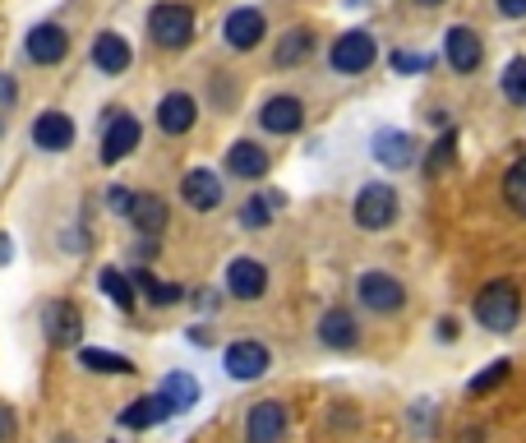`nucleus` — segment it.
Instances as JSON below:
<instances>
[{"label":"nucleus","instance_id":"obj_1","mask_svg":"<svg viewBox=\"0 0 526 443\" xmlns=\"http://www.w3.org/2000/svg\"><path fill=\"white\" fill-rule=\"evenodd\" d=\"M471 314H476V324L485 333H513L522 324V291H517V282H508V277L485 282L476 291V300H471Z\"/></svg>","mask_w":526,"mask_h":443},{"label":"nucleus","instance_id":"obj_2","mask_svg":"<svg viewBox=\"0 0 526 443\" xmlns=\"http://www.w3.org/2000/svg\"><path fill=\"white\" fill-rule=\"evenodd\" d=\"M402 217V199H397L393 185H383V180H370V185H360L356 204H351V222L360 231H388Z\"/></svg>","mask_w":526,"mask_h":443},{"label":"nucleus","instance_id":"obj_3","mask_svg":"<svg viewBox=\"0 0 526 443\" xmlns=\"http://www.w3.org/2000/svg\"><path fill=\"white\" fill-rule=\"evenodd\" d=\"M148 37L162 51H185L194 42V10L180 0H162L148 10Z\"/></svg>","mask_w":526,"mask_h":443},{"label":"nucleus","instance_id":"obj_4","mask_svg":"<svg viewBox=\"0 0 526 443\" xmlns=\"http://www.w3.org/2000/svg\"><path fill=\"white\" fill-rule=\"evenodd\" d=\"M356 300L370 314H402L407 310V287H402V277L370 268V273L356 277Z\"/></svg>","mask_w":526,"mask_h":443},{"label":"nucleus","instance_id":"obj_5","mask_svg":"<svg viewBox=\"0 0 526 443\" xmlns=\"http://www.w3.org/2000/svg\"><path fill=\"white\" fill-rule=\"evenodd\" d=\"M374 60H379V42H374L370 28H347V33L333 42V51H328L333 74H365Z\"/></svg>","mask_w":526,"mask_h":443},{"label":"nucleus","instance_id":"obj_6","mask_svg":"<svg viewBox=\"0 0 526 443\" xmlns=\"http://www.w3.org/2000/svg\"><path fill=\"white\" fill-rule=\"evenodd\" d=\"M139 139H144V125H139L130 111L111 107V116L102 120V162H107V167L125 162V157L139 148Z\"/></svg>","mask_w":526,"mask_h":443},{"label":"nucleus","instance_id":"obj_7","mask_svg":"<svg viewBox=\"0 0 526 443\" xmlns=\"http://www.w3.org/2000/svg\"><path fill=\"white\" fill-rule=\"evenodd\" d=\"M287 407L277 402V397H263V402H254L250 416H245V443H282L287 439Z\"/></svg>","mask_w":526,"mask_h":443},{"label":"nucleus","instance_id":"obj_8","mask_svg":"<svg viewBox=\"0 0 526 443\" xmlns=\"http://www.w3.org/2000/svg\"><path fill=\"white\" fill-rule=\"evenodd\" d=\"M222 365H227V374L236 379V384H254V379H263V374H268L273 356H268V347H263V342H254V337H240V342H231V347H227Z\"/></svg>","mask_w":526,"mask_h":443},{"label":"nucleus","instance_id":"obj_9","mask_svg":"<svg viewBox=\"0 0 526 443\" xmlns=\"http://www.w3.org/2000/svg\"><path fill=\"white\" fill-rule=\"evenodd\" d=\"M443 60H448L457 74H476L480 60H485V42H480L476 28H467V24L448 28V33H443Z\"/></svg>","mask_w":526,"mask_h":443},{"label":"nucleus","instance_id":"obj_10","mask_svg":"<svg viewBox=\"0 0 526 443\" xmlns=\"http://www.w3.org/2000/svg\"><path fill=\"white\" fill-rule=\"evenodd\" d=\"M222 37H227L231 51H254L263 37H268V19H263V10H254V5H240V10L227 14Z\"/></svg>","mask_w":526,"mask_h":443},{"label":"nucleus","instance_id":"obj_11","mask_svg":"<svg viewBox=\"0 0 526 443\" xmlns=\"http://www.w3.org/2000/svg\"><path fill=\"white\" fill-rule=\"evenodd\" d=\"M259 125L268 134H277V139H287V134H296L300 125H305V102L291 97V93L268 97V102L259 107Z\"/></svg>","mask_w":526,"mask_h":443},{"label":"nucleus","instance_id":"obj_12","mask_svg":"<svg viewBox=\"0 0 526 443\" xmlns=\"http://www.w3.org/2000/svg\"><path fill=\"white\" fill-rule=\"evenodd\" d=\"M319 342L328 351H356L360 347V324L347 305H333V310L319 314Z\"/></svg>","mask_w":526,"mask_h":443},{"label":"nucleus","instance_id":"obj_13","mask_svg":"<svg viewBox=\"0 0 526 443\" xmlns=\"http://www.w3.org/2000/svg\"><path fill=\"white\" fill-rule=\"evenodd\" d=\"M65 51H70V33H65L60 24H37V28H28L24 56L33 60V65H60V60H65Z\"/></svg>","mask_w":526,"mask_h":443},{"label":"nucleus","instance_id":"obj_14","mask_svg":"<svg viewBox=\"0 0 526 443\" xmlns=\"http://www.w3.org/2000/svg\"><path fill=\"white\" fill-rule=\"evenodd\" d=\"M227 291L236 300H263V291H268V268H263L259 259H250V254H236L227 264Z\"/></svg>","mask_w":526,"mask_h":443},{"label":"nucleus","instance_id":"obj_15","mask_svg":"<svg viewBox=\"0 0 526 443\" xmlns=\"http://www.w3.org/2000/svg\"><path fill=\"white\" fill-rule=\"evenodd\" d=\"M180 199L194 208V213H213L217 204H222V180H217V171L208 167H194L180 176Z\"/></svg>","mask_w":526,"mask_h":443},{"label":"nucleus","instance_id":"obj_16","mask_svg":"<svg viewBox=\"0 0 526 443\" xmlns=\"http://www.w3.org/2000/svg\"><path fill=\"white\" fill-rule=\"evenodd\" d=\"M194 120H199V102H194L190 93H167L162 102H157V130L171 134V139L190 134Z\"/></svg>","mask_w":526,"mask_h":443},{"label":"nucleus","instance_id":"obj_17","mask_svg":"<svg viewBox=\"0 0 526 443\" xmlns=\"http://www.w3.org/2000/svg\"><path fill=\"white\" fill-rule=\"evenodd\" d=\"M374 162L379 167H388V171H407L411 162H416V139L411 134H402V130H379L374 134Z\"/></svg>","mask_w":526,"mask_h":443},{"label":"nucleus","instance_id":"obj_18","mask_svg":"<svg viewBox=\"0 0 526 443\" xmlns=\"http://www.w3.org/2000/svg\"><path fill=\"white\" fill-rule=\"evenodd\" d=\"M268 167H273V157H268V148L254 144V139H236V144L227 148V171L236 180H263Z\"/></svg>","mask_w":526,"mask_h":443},{"label":"nucleus","instance_id":"obj_19","mask_svg":"<svg viewBox=\"0 0 526 443\" xmlns=\"http://www.w3.org/2000/svg\"><path fill=\"white\" fill-rule=\"evenodd\" d=\"M33 144L42 148V153H65V148L74 144V120L65 116V111H42V116L33 120Z\"/></svg>","mask_w":526,"mask_h":443},{"label":"nucleus","instance_id":"obj_20","mask_svg":"<svg viewBox=\"0 0 526 443\" xmlns=\"http://www.w3.org/2000/svg\"><path fill=\"white\" fill-rule=\"evenodd\" d=\"M79 333H84V319H79V310H74L70 300H56V305H47V337H51V347H74V342H79Z\"/></svg>","mask_w":526,"mask_h":443},{"label":"nucleus","instance_id":"obj_21","mask_svg":"<svg viewBox=\"0 0 526 443\" xmlns=\"http://www.w3.org/2000/svg\"><path fill=\"white\" fill-rule=\"evenodd\" d=\"M310 56H314V33L310 28H287V33L277 37V47H273L277 70H296V65H305Z\"/></svg>","mask_w":526,"mask_h":443},{"label":"nucleus","instance_id":"obj_22","mask_svg":"<svg viewBox=\"0 0 526 443\" xmlns=\"http://www.w3.org/2000/svg\"><path fill=\"white\" fill-rule=\"evenodd\" d=\"M167 416H176V411L167 407V397L148 393V397H139V402H130V407L120 411V425H125V430H153V425H162Z\"/></svg>","mask_w":526,"mask_h":443},{"label":"nucleus","instance_id":"obj_23","mask_svg":"<svg viewBox=\"0 0 526 443\" xmlns=\"http://www.w3.org/2000/svg\"><path fill=\"white\" fill-rule=\"evenodd\" d=\"M130 60H134V51H130V42L120 33H97V42H93V65L102 74H125L130 70Z\"/></svg>","mask_w":526,"mask_h":443},{"label":"nucleus","instance_id":"obj_24","mask_svg":"<svg viewBox=\"0 0 526 443\" xmlns=\"http://www.w3.org/2000/svg\"><path fill=\"white\" fill-rule=\"evenodd\" d=\"M130 222L144 231V236H162V231H167V199H162V194H134Z\"/></svg>","mask_w":526,"mask_h":443},{"label":"nucleus","instance_id":"obj_25","mask_svg":"<svg viewBox=\"0 0 526 443\" xmlns=\"http://www.w3.org/2000/svg\"><path fill=\"white\" fill-rule=\"evenodd\" d=\"M157 393L167 397L171 411H190L194 402H199V379H194V374H185V370H171L167 379H162V388H157Z\"/></svg>","mask_w":526,"mask_h":443},{"label":"nucleus","instance_id":"obj_26","mask_svg":"<svg viewBox=\"0 0 526 443\" xmlns=\"http://www.w3.org/2000/svg\"><path fill=\"white\" fill-rule=\"evenodd\" d=\"M79 365L93 374H134V360L120 356V351H102V347H84L79 351Z\"/></svg>","mask_w":526,"mask_h":443},{"label":"nucleus","instance_id":"obj_27","mask_svg":"<svg viewBox=\"0 0 526 443\" xmlns=\"http://www.w3.org/2000/svg\"><path fill=\"white\" fill-rule=\"evenodd\" d=\"M130 282H134V291H144V296L153 300V305H162V310H167V305H180V300H185V291H180L176 282H157V277L148 273V268H139V273H134Z\"/></svg>","mask_w":526,"mask_h":443},{"label":"nucleus","instance_id":"obj_28","mask_svg":"<svg viewBox=\"0 0 526 443\" xmlns=\"http://www.w3.org/2000/svg\"><path fill=\"white\" fill-rule=\"evenodd\" d=\"M503 204H508L526 222V153L517 157L508 171H503Z\"/></svg>","mask_w":526,"mask_h":443},{"label":"nucleus","instance_id":"obj_29","mask_svg":"<svg viewBox=\"0 0 526 443\" xmlns=\"http://www.w3.org/2000/svg\"><path fill=\"white\" fill-rule=\"evenodd\" d=\"M457 157V130H443L439 139H434V148L425 153V162H420V171L425 176H443V167Z\"/></svg>","mask_w":526,"mask_h":443},{"label":"nucleus","instance_id":"obj_30","mask_svg":"<svg viewBox=\"0 0 526 443\" xmlns=\"http://www.w3.org/2000/svg\"><path fill=\"white\" fill-rule=\"evenodd\" d=\"M97 282H102V291L111 296V305H116V310H134V282L125 273H116V268H102V277H97Z\"/></svg>","mask_w":526,"mask_h":443},{"label":"nucleus","instance_id":"obj_31","mask_svg":"<svg viewBox=\"0 0 526 443\" xmlns=\"http://www.w3.org/2000/svg\"><path fill=\"white\" fill-rule=\"evenodd\" d=\"M503 97L508 102H517V107H526V56H513L508 60V70H503Z\"/></svg>","mask_w":526,"mask_h":443},{"label":"nucleus","instance_id":"obj_32","mask_svg":"<svg viewBox=\"0 0 526 443\" xmlns=\"http://www.w3.org/2000/svg\"><path fill=\"white\" fill-rule=\"evenodd\" d=\"M273 204H277V199H268V194L245 199V204H240V227H250V231L268 227V222H273Z\"/></svg>","mask_w":526,"mask_h":443},{"label":"nucleus","instance_id":"obj_33","mask_svg":"<svg viewBox=\"0 0 526 443\" xmlns=\"http://www.w3.org/2000/svg\"><path fill=\"white\" fill-rule=\"evenodd\" d=\"M508 370H513V360H494V365H485V374H476L471 379V393H490V388H499L503 379H508Z\"/></svg>","mask_w":526,"mask_h":443},{"label":"nucleus","instance_id":"obj_34","mask_svg":"<svg viewBox=\"0 0 526 443\" xmlns=\"http://www.w3.org/2000/svg\"><path fill=\"white\" fill-rule=\"evenodd\" d=\"M430 65V56H416V51H393V70L397 74H420Z\"/></svg>","mask_w":526,"mask_h":443},{"label":"nucleus","instance_id":"obj_35","mask_svg":"<svg viewBox=\"0 0 526 443\" xmlns=\"http://www.w3.org/2000/svg\"><path fill=\"white\" fill-rule=\"evenodd\" d=\"M107 208H111V213H120V217H130L134 194H130V190H120V185H116V190H107Z\"/></svg>","mask_w":526,"mask_h":443},{"label":"nucleus","instance_id":"obj_36","mask_svg":"<svg viewBox=\"0 0 526 443\" xmlns=\"http://www.w3.org/2000/svg\"><path fill=\"white\" fill-rule=\"evenodd\" d=\"M14 430H19V425H14V411L5 407V402H0V443H10Z\"/></svg>","mask_w":526,"mask_h":443},{"label":"nucleus","instance_id":"obj_37","mask_svg":"<svg viewBox=\"0 0 526 443\" xmlns=\"http://www.w3.org/2000/svg\"><path fill=\"white\" fill-rule=\"evenodd\" d=\"M503 19H526V0H499Z\"/></svg>","mask_w":526,"mask_h":443},{"label":"nucleus","instance_id":"obj_38","mask_svg":"<svg viewBox=\"0 0 526 443\" xmlns=\"http://www.w3.org/2000/svg\"><path fill=\"white\" fill-rule=\"evenodd\" d=\"M457 333H462V324H457V319H439V342H453Z\"/></svg>","mask_w":526,"mask_h":443},{"label":"nucleus","instance_id":"obj_39","mask_svg":"<svg viewBox=\"0 0 526 443\" xmlns=\"http://www.w3.org/2000/svg\"><path fill=\"white\" fill-rule=\"evenodd\" d=\"M10 102H14V84L10 79H0V107H10Z\"/></svg>","mask_w":526,"mask_h":443},{"label":"nucleus","instance_id":"obj_40","mask_svg":"<svg viewBox=\"0 0 526 443\" xmlns=\"http://www.w3.org/2000/svg\"><path fill=\"white\" fill-rule=\"evenodd\" d=\"M10 250H14V245H10V236L0 231V264H10Z\"/></svg>","mask_w":526,"mask_h":443},{"label":"nucleus","instance_id":"obj_41","mask_svg":"<svg viewBox=\"0 0 526 443\" xmlns=\"http://www.w3.org/2000/svg\"><path fill=\"white\" fill-rule=\"evenodd\" d=\"M416 5H425V10H439L443 0H416Z\"/></svg>","mask_w":526,"mask_h":443},{"label":"nucleus","instance_id":"obj_42","mask_svg":"<svg viewBox=\"0 0 526 443\" xmlns=\"http://www.w3.org/2000/svg\"><path fill=\"white\" fill-rule=\"evenodd\" d=\"M347 5H365V0H347Z\"/></svg>","mask_w":526,"mask_h":443},{"label":"nucleus","instance_id":"obj_43","mask_svg":"<svg viewBox=\"0 0 526 443\" xmlns=\"http://www.w3.org/2000/svg\"><path fill=\"white\" fill-rule=\"evenodd\" d=\"M60 443H70V439H60Z\"/></svg>","mask_w":526,"mask_h":443}]
</instances>
